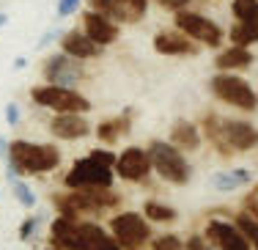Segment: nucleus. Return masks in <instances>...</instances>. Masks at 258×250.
<instances>
[{
	"label": "nucleus",
	"mask_w": 258,
	"mask_h": 250,
	"mask_svg": "<svg viewBox=\"0 0 258 250\" xmlns=\"http://www.w3.org/2000/svg\"><path fill=\"white\" fill-rule=\"evenodd\" d=\"M173 25H176V30H181L187 39H192L195 44L212 47V50H217V47L223 44V36H225L223 28H220L214 20L198 14V11H189V9L176 11V14H173Z\"/></svg>",
	"instance_id": "9d476101"
},
{
	"label": "nucleus",
	"mask_w": 258,
	"mask_h": 250,
	"mask_svg": "<svg viewBox=\"0 0 258 250\" xmlns=\"http://www.w3.org/2000/svg\"><path fill=\"white\" fill-rule=\"evenodd\" d=\"M154 3H157V6H162L165 11H173V14H176V11L187 9V6L192 3V0H154Z\"/></svg>",
	"instance_id": "72a5a7b5"
},
{
	"label": "nucleus",
	"mask_w": 258,
	"mask_h": 250,
	"mask_svg": "<svg viewBox=\"0 0 258 250\" xmlns=\"http://www.w3.org/2000/svg\"><path fill=\"white\" fill-rule=\"evenodd\" d=\"M115 176L124 181H132V184H140L151 176V160H149V151L140 149V146H126L124 151L115 154Z\"/></svg>",
	"instance_id": "f8f14e48"
},
{
	"label": "nucleus",
	"mask_w": 258,
	"mask_h": 250,
	"mask_svg": "<svg viewBox=\"0 0 258 250\" xmlns=\"http://www.w3.org/2000/svg\"><path fill=\"white\" fill-rule=\"evenodd\" d=\"M151 250H184V242L176 234H162L151 239Z\"/></svg>",
	"instance_id": "c85d7f7f"
},
{
	"label": "nucleus",
	"mask_w": 258,
	"mask_h": 250,
	"mask_svg": "<svg viewBox=\"0 0 258 250\" xmlns=\"http://www.w3.org/2000/svg\"><path fill=\"white\" fill-rule=\"evenodd\" d=\"M47 245L55 247V250H83L77 220L55 215V220L50 223V234H47Z\"/></svg>",
	"instance_id": "a211bd4d"
},
{
	"label": "nucleus",
	"mask_w": 258,
	"mask_h": 250,
	"mask_svg": "<svg viewBox=\"0 0 258 250\" xmlns=\"http://www.w3.org/2000/svg\"><path fill=\"white\" fill-rule=\"evenodd\" d=\"M30 102L36 107H44L50 113H91V99L80 88H60V85L39 83L28 91Z\"/></svg>",
	"instance_id": "20e7f679"
},
{
	"label": "nucleus",
	"mask_w": 258,
	"mask_h": 250,
	"mask_svg": "<svg viewBox=\"0 0 258 250\" xmlns=\"http://www.w3.org/2000/svg\"><path fill=\"white\" fill-rule=\"evenodd\" d=\"M58 36H60V33H58V30H47V33H44V36H41V41H39V47H47V44H52V41H55V39H58Z\"/></svg>",
	"instance_id": "f704fd0d"
},
{
	"label": "nucleus",
	"mask_w": 258,
	"mask_h": 250,
	"mask_svg": "<svg viewBox=\"0 0 258 250\" xmlns=\"http://www.w3.org/2000/svg\"><path fill=\"white\" fill-rule=\"evenodd\" d=\"M88 157H91V160H96L99 165H107V168H113V165H115V151H110L107 146L91 149V151H88Z\"/></svg>",
	"instance_id": "c756f323"
},
{
	"label": "nucleus",
	"mask_w": 258,
	"mask_h": 250,
	"mask_svg": "<svg viewBox=\"0 0 258 250\" xmlns=\"http://www.w3.org/2000/svg\"><path fill=\"white\" fill-rule=\"evenodd\" d=\"M143 217L149 223H176L179 212H176L173 206L162 204V201H146L143 204Z\"/></svg>",
	"instance_id": "b1692460"
},
{
	"label": "nucleus",
	"mask_w": 258,
	"mask_h": 250,
	"mask_svg": "<svg viewBox=\"0 0 258 250\" xmlns=\"http://www.w3.org/2000/svg\"><path fill=\"white\" fill-rule=\"evenodd\" d=\"M170 143H173L176 149L195 151L201 146V130H198V124H192V121H176V124L170 127Z\"/></svg>",
	"instance_id": "412c9836"
},
{
	"label": "nucleus",
	"mask_w": 258,
	"mask_h": 250,
	"mask_svg": "<svg viewBox=\"0 0 258 250\" xmlns=\"http://www.w3.org/2000/svg\"><path fill=\"white\" fill-rule=\"evenodd\" d=\"M60 168V149L55 143H33V140H9L6 154V179L17 181L20 176H47Z\"/></svg>",
	"instance_id": "f257e3e1"
},
{
	"label": "nucleus",
	"mask_w": 258,
	"mask_h": 250,
	"mask_svg": "<svg viewBox=\"0 0 258 250\" xmlns=\"http://www.w3.org/2000/svg\"><path fill=\"white\" fill-rule=\"evenodd\" d=\"M25 66H28V58H17L14 60V69H25Z\"/></svg>",
	"instance_id": "e433bc0d"
},
{
	"label": "nucleus",
	"mask_w": 258,
	"mask_h": 250,
	"mask_svg": "<svg viewBox=\"0 0 258 250\" xmlns=\"http://www.w3.org/2000/svg\"><path fill=\"white\" fill-rule=\"evenodd\" d=\"M6 154H9V140H6L3 135H0V157L6 160Z\"/></svg>",
	"instance_id": "c9c22d12"
},
{
	"label": "nucleus",
	"mask_w": 258,
	"mask_h": 250,
	"mask_svg": "<svg viewBox=\"0 0 258 250\" xmlns=\"http://www.w3.org/2000/svg\"><path fill=\"white\" fill-rule=\"evenodd\" d=\"M132 110H124L121 115H113V118H104L94 127V135L96 140H102V146H115L124 135H129L132 130Z\"/></svg>",
	"instance_id": "6ab92c4d"
},
{
	"label": "nucleus",
	"mask_w": 258,
	"mask_h": 250,
	"mask_svg": "<svg viewBox=\"0 0 258 250\" xmlns=\"http://www.w3.org/2000/svg\"><path fill=\"white\" fill-rule=\"evenodd\" d=\"M80 30H83L91 41H96L102 50L113 47L115 41L121 39V25H118V22H113L107 14L94 11V9H85L83 11V17H80Z\"/></svg>",
	"instance_id": "ddd939ff"
},
{
	"label": "nucleus",
	"mask_w": 258,
	"mask_h": 250,
	"mask_svg": "<svg viewBox=\"0 0 258 250\" xmlns=\"http://www.w3.org/2000/svg\"><path fill=\"white\" fill-rule=\"evenodd\" d=\"M253 209H255V215H258V193L253 195Z\"/></svg>",
	"instance_id": "58836bf2"
},
{
	"label": "nucleus",
	"mask_w": 258,
	"mask_h": 250,
	"mask_svg": "<svg viewBox=\"0 0 258 250\" xmlns=\"http://www.w3.org/2000/svg\"><path fill=\"white\" fill-rule=\"evenodd\" d=\"M253 181V173L244 168H236V170H220V173L212 176V187L220 193H231V190H239L242 184H250Z\"/></svg>",
	"instance_id": "4be33fe9"
},
{
	"label": "nucleus",
	"mask_w": 258,
	"mask_h": 250,
	"mask_svg": "<svg viewBox=\"0 0 258 250\" xmlns=\"http://www.w3.org/2000/svg\"><path fill=\"white\" fill-rule=\"evenodd\" d=\"M115 184V170L99 165L91 157H80L63 176V190H110Z\"/></svg>",
	"instance_id": "6e6552de"
},
{
	"label": "nucleus",
	"mask_w": 258,
	"mask_h": 250,
	"mask_svg": "<svg viewBox=\"0 0 258 250\" xmlns=\"http://www.w3.org/2000/svg\"><path fill=\"white\" fill-rule=\"evenodd\" d=\"M58 50L63 52V55H69V58H77V60H99L104 55V50L96 41H91L88 36L77 28H69V30H63V33L58 36Z\"/></svg>",
	"instance_id": "4468645a"
},
{
	"label": "nucleus",
	"mask_w": 258,
	"mask_h": 250,
	"mask_svg": "<svg viewBox=\"0 0 258 250\" xmlns=\"http://www.w3.org/2000/svg\"><path fill=\"white\" fill-rule=\"evenodd\" d=\"M44 250H55V247H50V245H47V247H44Z\"/></svg>",
	"instance_id": "ea45409f"
},
{
	"label": "nucleus",
	"mask_w": 258,
	"mask_h": 250,
	"mask_svg": "<svg viewBox=\"0 0 258 250\" xmlns=\"http://www.w3.org/2000/svg\"><path fill=\"white\" fill-rule=\"evenodd\" d=\"M204 236L209 239V245L217 250H250V242L236 228V223L228 220H209Z\"/></svg>",
	"instance_id": "dca6fc26"
},
{
	"label": "nucleus",
	"mask_w": 258,
	"mask_h": 250,
	"mask_svg": "<svg viewBox=\"0 0 258 250\" xmlns=\"http://www.w3.org/2000/svg\"><path fill=\"white\" fill-rule=\"evenodd\" d=\"M41 77L50 85H60V88H80L85 80H88V69H85L83 60L69 58L63 52H52V55L44 58L41 64Z\"/></svg>",
	"instance_id": "1a4fd4ad"
},
{
	"label": "nucleus",
	"mask_w": 258,
	"mask_h": 250,
	"mask_svg": "<svg viewBox=\"0 0 258 250\" xmlns=\"http://www.w3.org/2000/svg\"><path fill=\"white\" fill-rule=\"evenodd\" d=\"M121 204V195L110 190H63L52 195V206L60 217L69 220H83V217H96L102 212H110Z\"/></svg>",
	"instance_id": "f03ea898"
},
{
	"label": "nucleus",
	"mask_w": 258,
	"mask_h": 250,
	"mask_svg": "<svg viewBox=\"0 0 258 250\" xmlns=\"http://www.w3.org/2000/svg\"><path fill=\"white\" fill-rule=\"evenodd\" d=\"M253 60L255 58H253V52H250V47L231 44L228 50H223L217 58H214V66H217L220 72H239V69H247Z\"/></svg>",
	"instance_id": "aec40b11"
},
{
	"label": "nucleus",
	"mask_w": 258,
	"mask_h": 250,
	"mask_svg": "<svg viewBox=\"0 0 258 250\" xmlns=\"http://www.w3.org/2000/svg\"><path fill=\"white\" fill-rule=\"evenodd\" d=\"M231 11H233L239 25L250 28L258 36V0H233Z\"/></svg>",
	"instance_id": "5701e85b"
},
{
	"label": "nucleus",
	"mask_w": 258,
	"mask_h": 250,
	"mask_svg": "<svg viewBox=\"0 0 258 250\" xmlns=\"http://www.w3.org/2000/svg\"><path fill=\"white\" fill-rule=\"evenodd\" d=\"M228 39H231V44H236V47H250V44H258V36H255L250 28L239 25V22H233V28L228 30Z\"/></svg>",
	"instance_id": "a878e982"
},
{
	"label": "nucleus",
	"mask_w": 258,
	"mask_h": 250,
	"mask_svg": "<svg viewBox=\"0 0 258 250\" xmlns=\"http://www.w3.org/2000/svg\"><path fill=\"white\" fill-rule=\"evenodd\" d=\"M236 228L244 234V239L250 242V250H258V220L253 215H247V212H242V215L236 217Z\"/></svg>",
	"instance_id": "393cba45"
},
{
	"label": "nucleus",
	"mask_w": 258,
	"mask_h": 250,
	"mask_svg": "<svg viewBox=\"0 0 258 250\" xmlns=\"http://www.w3.org/2000/svg\"><path fill=\"white\" fill-rule=\"evenodd\" d=\"M94 132L85 113H52L50 118V135L55 140H83Z\"/></svg>",
	"instance_id": "2eb2a0df"
},
{
	"label": "nucleus",
	"mask_w": 258,
	"mask_h": 250,
	"mask_svg": "<svg viewBox=\"0 0 258 250\" xmlns=\"http://www.w3.org/2000/svg\"><path fill=\"white\" fill-rule=\"evenodd\" d=\"M184 250H214V247L209 245V239H206V236L195 234V236H189V239L184 242Z\"/></svg>",
	"instance_id": "473e14b6"
},
{
	"label": "nucleus",
	"mask_w": 258,
	"mask_h": 250,
	"mask_svg": "<svg viewBox=\"0 0 258 250\" xmlns=\"http://www.w3.org/2000/svg\"><path fill=\"white\" fill-rule=\"evenodd\" d=\"M41 220H44L41 215H28L25 220L20 223V231H17L20 242H33L36 234H39V228H41Z\"/></svg>",
	"instance_id": "cd10ccee"
},
{
	"label": "nucleus",
	"mask_w": 258,
	"mask_h": 250,
	"mask_svg": "<svg viewBox=\"0 0 258 250\" xmlns=\"http://www.w3.org/2000/svg\"><path fill=\"white\" fill-rule=\"evenodd\" d=\"M6 25H9V14H3V11H0V30H3Z\"/></svg>",
	"instance_id": "4c0bfd02"
},
{
	"label": "nucleus",
	"mask_w": 258,
	"mask_h": 250,
	"mask_svg": "<svg viewBox=\"0 0 258 250\" xmlns=\"http://www.w3.org/2000/svg\"><path fill=\"white\" fill-rule=\"evenodd\" d=\"M11 193H14V198L20 206H25V209H33L36 206V193L30 190V184H25L22 179L11 181Z\"/></svg>",
	"instance_id": "bb28decb"
},
{
	"label": "nucleus",
	"mask_w": 258,
	"mask_h": 250,
	"mask_svg": "<svg viewBox=\"0 0 258 250\" xmlns=\"http://www.w3.org/2000/svg\"><path fill=\"white\" fill-rule=\"evenodd\" d=\"M3 115H6V124H9V127H17L22 121V110H20V105H17V102H9V105H6V110H3Z\"/></svg>",
	"instance_id": "2f4dec72"
},
{
	"label": "nucleus",
	"mask_w": 258,
	"mask_h": 250,
	"mask_svg": "<svg viewBox=\"0 0 258 250\" xmlns=\"http://www.w3.org/2000/svg\"><path fill=\"white\" fill-rule=\"evenodd\" d=\"M107 231L121 250H143L151 242V223L143 212H118L107 220Z\"/></svg>",
	"instance_id": "0eeeda50"
},
{
	"label": "nucleus",
	"mask_w": 258,
	"mask_h": 250,
	"mask_svg": "<svg viewBox=\"0 0 258 250\" xmlns=\"http://www.w3.org/2000/svg\"><path fill=\"white\" fill-rule=\"evenodd\" d=\"M80 6H83V0H58V3H55V14H58L60 20H63V17L77 14Z\"/></svg>",
	"instance_id": "7c9ffc66"
},
{
	"label": "nucleus",
	"mask_w": 258,
	"mask_h": 250,
	"mask_svg": "<svg viewBox=\"0 0 258 250\" xmlns=\"http://www.w3.org/2000/svg\"><path fill=\"white\" fill-rule=\"evenodd\" d=\"M146 151H149V160H151V170L159 173V179L170 181L176 187H184L192 179V168H189L187 157L170 140H151Z\"/></svg>",
	"instance_id": "39448f33"
},
{
	"label": "nucleus",
	"mask_w": 258,
	"mask_h": 250,
	"mask_svg": "<svg viewBox=\"0 0 258 250\" xmlns=\"http://www.w3.org/2000/svg\"><path fill=\"white\" fill-rule=\"evenodd\" d=\"M154 50L165 58H189L198 55V44L181 33V30H159L154 36Z\"/></svg>",
	"instance_id": "f3484780"
},
{
	"label": "nucleus",
	"mask_w": 258,
	"mask_h": 250,
	"mask_svg": "<svg viewBox=\"0 0 258 250\" xmlns=\"http://www.w3.org/2000/svg\"><path fill=\"white\" fill-rule=\"evenodd\" d=\"M212 94L217 96L220 102L236 107V110H244V113H253L258 110V94L255 88L250 85L244 77H239L236 72H217L209 83Z\"/></svg>",
	"instance_id": "423d86ee"
},
{
	"label": "nucleus",
	"mask_w": 258,
	"mask_h": 250,
	"mask_svg": "<svg viewBox=\"0 0 258 250\" xmlns=\"http://www.w3.org/2000/svg\"><path fill=\"white\" fill-rule=\"evenodd\" d=\"M204 135L217 146L220 154H236V151L258 149V130L253 124L239 121V118H217V115H206Z\"/></svg>",
	"instance_id": "7ed1b4c3"
},
{
	"label": "nucleus",
	"mask_w": 258,
	"mask_h": 250,
	"mask_svg": "<svg viewBox=\"0 0 258 250\" xmlns=\"http://www.w3.org/2000/svg\"><path fill=\"white\" fill-rule=\"evenodd\" d=\"M88 9L107 14L118 25H138L149 14V0H85Z\"/></svg>",
	"instance_id": "9b49d317"
}]
</instances>
